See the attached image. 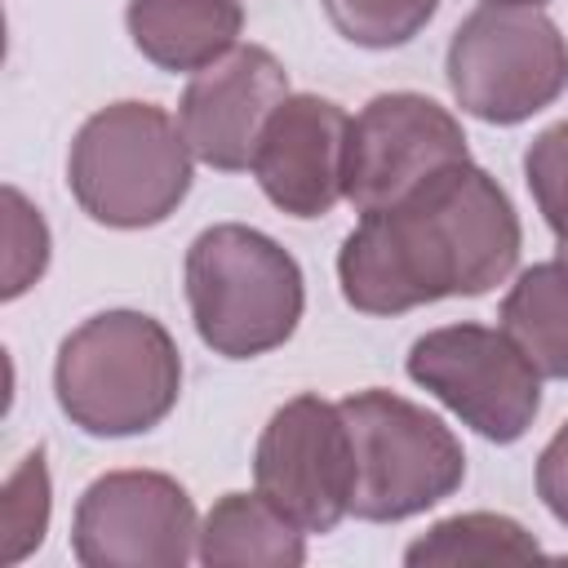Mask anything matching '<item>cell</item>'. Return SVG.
I'll use <instances>...</instances> for the list:
<instances>
[{
    "instance_id": "1",
    "label": "cell",
    "mask_w": 568,
    "mask_h": 568,
    "mask_svg": "<svg viewBox=\"0 0 568 568\" xmlns=\"http://www.w3.org/2000/svg\"><path fill=\"white\" fill-rule=\"evenodd\" d=\"M524 231L501 182L462 160L390 209L359 213L337 248L346 306L404 315L444 297H484L519 266Z\"/></svg>"
},
{
    "instance_id": "2",
    "label": "cell",
    "mask_w": 568,
    "mask_h": 568,
    "mask_svg": "<svg viewBox=\"0 0 568 568\" xmlns=\"http://www.w3.org/2000/svg\"><path fill=\"white\" fill-rule=\"evenodd\" d=\"M58 408L98 439L155 430L182 395L173 333L146 311H102L75 324L53 359Z\"/></svg>"
},
{
    "instance_id": "3",
    "label": "cell",
    "mask_w": 568,
    "mask_h": 568,
    "mask_svg": "<svg viewBox=\"0 0 568 568\" xmlns=\"http://www.w3.org/2000/svg\"><path fill=\"white\" fill-rule=\"evenodd\" d=\"M182 280L191 324L222 359H257L284 346L306 311L297 257L244 222L204 226L186 248Z\"/></svg>"
},
{
    "instance_id": "4",
    "label": "cell",
    "mask_w": 568,
    "mask_h": 568,
    "mask_svg": "<svg viewBox=\"0 0 568 568\" xmlns=\"http://www.w3.org/2000/svg\"><path fill=\"white\" fill-rule=\"evenodd\" d=\"M195 155L182 124L155 102H111L93 111L67 155V186L75 204L115 231L160 226L191 191Z\"/></svg>"
},
{
    "instance_id": "5",
    "label": "cell",
    "mask_w": 568,
    "mask_h": 568,
    "mask_svg": "<svg viewBox=\"0 0 568 568\" xmlns=\"http://www.w3.org/2000/svg\"><path fill=\"white\" fill-rule=\"evenodd\" d=\"M337 408L346 417L355 453V519L399 524L462 488L466 453L453 426H444V417L382 386L355 390L337 399Z\"/></svg>"
},
{
    "instance_id": "6",
    "label": "cell",
    "mask_w": 568,
    "mask_h": 568,
    "mask_svg": "<svg viewBox=\"0 0 568 568\" xmlns=\"http://www.w3.org/2000/svg\"><path fill=\"white\" fill-rule=\"evenodd\" d=\"M453 102L484 124H524L568 89V40L537 4H479L448 40Z\"/></svg>"
},
{
    "instance_id": "7",
    "label": "cell",
    "mask_w": 568,
    "mask_h": 568,
    "mask_svg": "<svg viewBox=\"0 0 568 568\" xmlns=\"http://www.w3.org/2000/svg\"><path fill=\"white\" fill-rule=\"evenodd\" d=\"M408 377L430 390L462 426L493 444H515L541 413V373L488 324H444L422 333L404 359Z\"/></svg>"
},
{
    "instance_id": "8",
    "label": "cell",
    "mask_w": 568,
    "mask_h": 568,
    "mask_svg": "<svg viewBox=\"0 0 568 568\" xmlns=\"http://www.w3.org/2000/svg\"><path fill=\"white\" fill-rule=\"evenodd\" d=\"M257 493L302 532H333L351 515L355 453L337 404L320 395L284 399L253 448Z\"/></svg>"
},
{
    "instance_id": "9",
    "label": "cell",
    "mask_w": 568,
    "mask_h": 568,
    "mask_svg": "<svg viewBox=\"0 0 568 568\" xmlns=\"http://www.w3.org/2000/svg\"><path fill=\"white\" fill-rule=\"evenodd\" d=\"M195 541V501L164 470H106L75 501L71 555L84 568H182Z\"/></svg>"
},
{
    "instance_id": "10",
    "label": "cell",
    "mask_w": 568,
    "mask_h": 568,
    "mask_svg": "<svg viewBox=\"0 0 568 568\" xmlns=\"http://www.w3.org/2000/svg\"><path fill=\"white\" fill-rule=\"evenodd\" d=\"M470 160L462 120L426 93L395 89L359 106L346 138V200L355 213L390 209L435 173Z\"/></svg>"
},
{
    "instance_id": "11",
    "label": "cell",
    "mask_w": 568,
    "mask_h": 568,
    "mask_svg": "<svg viewBox=\"0 0 568 568\" xmlns=\"http://www.w3.org/2000/svg\"><path fill=\"white\" fill-rule=\"evenodd\" d=\"M288 93V71L271 49L235 44L213 67L195 71L182 89L178 124L191 155L217 173L248 169L266 120Z\"/></svg>"
},
{
    "instance_id": "12",
    "label": "cell",
    "mask_w": 568,
    "mask_h": 568,
    "mask_svg": "<svg viewBox=\"0 0 568 568\" xmlns=\"http://www.w3.org/2000/svg\"><path fill=\"white\" fill-rule=\"evenodd\" d=\"M346 138L351 115L320 93H288L262 129L253 178L262 195L288 217H324L346 200Z\"/></svg>"
},
{
    "instance_id": "13",
    "label": "cell",
    "mask_w": 568,
    "mask_h": 568,
    "mask_svg": "<svg viewBox=\"0 0 568 568\" xmlns=\"http://www.w3.org/2000/svg\"><path fill=\"white\" fill-rule=\"evenodd\" d=\"M124 27L133 49L160 71L195 75L226 58L244 31L240 0H129Z\"/></svg>"
},
{
    "instance_id": "14",
    "label": "cell",
    "mask_w": 568,
    "mask_h": 568,
    "mask_svg": "<svg viewBox=\"0 0 568 568\" xmlns=\"http://www.w3.org/2000/svg\"><path fill=\"white\" fill-rule=\"evenodd\" d=\"M195 559L209 568H297L306 564V532L284 510H275L257 488L226 493L200 519Z\"/></svg>"
},
{
    "instance_id": "15",
    "label": "cell",
    "mask_w": 568,
    "mask_h": 568,
    "mask_svg": "<svg viewBox=\"0 0 568 568\" xmlns=\"http://www.w3.org/2000/svg\"><path fill=\"white\" fill-rule=\"evenodd\" d=\"M497 328L528 355L541 377H568V262H537L515 275L501 297Z\"/></svg>"
},
{
    "instance_id": "16",
    "label": "cell",
    "mask_w": 568,
    "mask_h": 568,
    "mask_svg": "<svg viewBox=\"0 0 568 568\" xmlns=\"http://www.w3.org/2000/svg\"><path fill=\"white\" fill-rule=\"evenodd\" d=\"M541 541L510 515L493 510H466L448 515L435 528H426L417 541H408L404 564L426 568V564H497V559H537Z\"/></svg>"
},
{
    "instance_id": "17",
    "label": "cell",
    "mask_w": 568,
    "mask_h": 568,
    "mask_svg": "<svg viewBox=\"0 0 568 568\" xmlns=\"http://www.w3.org/2000/svg\"><path fill=\"white\" fill-rule=\"evenodd\" d=\"M439 0H324L333 31L359 49H399L426 31Z\"/></svg>"
},
{
    "instance_id": "18",
    "label": "cell",
    "mask_w": 568,
    "mask_h": 568,
    "mask_svg": "<svg viewBox=\"0 0 568 568\" xmlns=\"http://www.w3.org/2000/svg\"><path fill=\"white\" fill-rule=\"evenodd\" d=\"M49 510H53V493H49V466H44V448H31L18 470L4 479V497H0V532H4V564L27 559L44 532H49Z\"/></svg>"
},
{
    "instance_id": "19",
    "label": "cell",
    "mask_w": 568,
    "mask_h": 568,
    "mask_svg": "<svg viewBox=\"0 0 568 568\" xmlns=\"http://www.w3.org/2000/svg\"><path fill=\"white\" fill-rule=\"evenodd\" d=\"M524 182L541 222L559 240V257L568 262V120L541 129L524 151Z\"/></svg>"
},
{
    "instance_id": "20",
    "label": "cell",
    "mask_w": 568,
    "mask_h": 568,
    "mask_svg": "<svg viewBox=\"0 0 568 568\" xmlns=\"http://www.w3.org/2000/svg\"><path fill=\"white\" fill-rule=\"evenodd\" d=\"M4 302L22 297L49 266V226L18 186H4Z\"/></svg>"
},
{
    "instance_id": "21",
    "label": "cell",
    "mask_w": 568,
    "mask_h": 568,
    "mask_svg": "<svg viewBox=\"0 0 568 568\" xmlns=\"http://www.w3.org/2000/svg\"><path fill=\"white\" fill-rule=\"evenodd\" d=\"M537 497L568 528V422L537 453Z\"/></svg>"
},
{
    "instance_id": "22",
    "label": "cell",
    "mask_w": 568,
    "mask_h": 568,
    "mask_svg": "<svg viewBox=\"0 0 568 568\" xmlns=\"http://www.w3.org/2000/svg\"><path fill=\"white\" fill-rule=\"evenodd\" d=\"M484 4H537V9H541L546 0H484Z\"/></svg>"
}]
</instances>
